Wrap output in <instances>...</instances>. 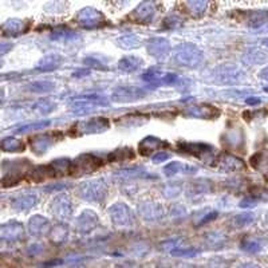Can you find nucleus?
I'll return each mask as SVG.
<instances>
[{
    "label": "nucleus",
    "instance_id": "obj_1",
    "mask_svg": "<svg viewBox=\"0 0 268 268\" xmlns=\"http://www.w3.org/2000/svg\"><path fill=\"white\" fill-rule=\"evenodd\" d=\"M173 56L179 63L188 66V67H196L203 60V54H201L200 50L196 46L188 44V43L176 47Z\"/></svg>",
    "mask_w": 268,
    "mask_h": 268
},
{
    "label": "nucleus",
    "instance_id": "obj_2",
    "mask_svg": "<svg viewBox=\"0 0 268 268\" xmlns=\"http://www.w3.org/2000/svg\"><path fill=\"white\" fill-rule=\"evenodd\" d=\"M107 105V101L103 98L102 95H83V97H79V98L75 99V103L71 106L72 113L81 115V114H87V113H91L95 109H98L99 106H105Z\"/></svg>",
    "mask_w": 268,
    "mask_h": 268
},
{
    "label": "nucleus",
    "instance_id": "obj_3",
    "mask_svg": "<svg viewBox=\"0 0 268 268\" xmlns=\"http://www.w3.org/2000/svg\"><path fill=\"white\" fill-rule=\"evenodd\" d=\"M107 188L101 180L95 181H86L78 187V193L82 199L87 201H102L106 196Z\"/></svg>",
    "mask_w": 268,
    "mask_h": 268
},
{
    "label": "nucleus",
    "instance_id": "obj_4",
    "mask_svg": "<svg viewBox=\"0 0 268 268\" xmlns=\"http://www.w3.org/2000/svg\"><path fill=\"white\" fill-rule=\"evenodd\" d=\"M109 213H110L111 222L119 228H129L134 224V216H133L132 209L122 203L111 205L109 208Z\"/></svg>",
    "mask_w": 268,
    "mask_h": 268
},
{
    "label": "nucleus",
    "instance_id": "obj_5",
    "mask_svg": "<svg viewBox=\"0 0 268 268\" xmlns=\"http://www.w3.org/2000/svg\"><path fill=\"white\" fill-rule=\"evenodd\" d=\"M146 90L142 87H137V86H122L115 89L111 94V98L113 101L117 102H133L137 99L144 98Z\"/></svg>",
    "mask_w": 268,
    "mask_h": 268
},
{
    "label": "nucleus",
    "instance_id": "obj_6",
    "mask_svg": "<svg viewBox=\"0 0 268 268\" xmlns=\"http://www.w3.org/2000/svg\"><path fill=\"white\" fill-rule=\"evenodd\" d=\"M101 165V160L94 157L93 154H83L75 161L72 162L71 172L82 175V173H91L95 169H98Z\"/></svg>",
    "mask_w": 268,
    "mask_h": 268
},
{
    "label": "nucleus",
    "instance_id": "obj_7",
    "mask_svg": "<svg viewBox=\"0 0 268 268\" xmlns=\"http://www.w3.org/2000/svg\"><path fill=\"white\" fill-rule=\"evenodd\" d=\"M51 209L54 215L60 220H67L72 215V204L70 197L64 193H60L54 199L51 205Z\"/></svg>",
    "mask_w": 268,
    "mask_h": 268
},
{
    "label": "nucleus",
    "instance_id": "obj_8",
    "mask_svg": "<svg viewBox=\"0 0 268 268\" xmlns=\"http://www.w3.org/2000/svg\"><path fill=\"white\" fill-rule=\"evenodd\" d=\"M77 21L82 27L93 28V27H98L102 24L103 16L102 13L98 12L97 9L83 8L78 12Z\"/></svg>",
    "mask_w": 268,
    "mask_h": 268
},
{
    "label": "nucleus",
    "instance_id": "obj_9",
    "mask_svg": "<svg viewBox=\"0 0 268 268\" xmlns=\"http://www.w3.org/2000/svg\"><path fill=\"white\" fill-rule=\"evenodd\" d=\"M146 82H149L152 85H170L177 81V75L172 72L158 71V70H149L144 74L142 77Z\"/></svg>",
    "mask_w": 268,
    "mask_h": 268
},
{
    "label": "nucleus",
    "instance_id": "obj_10",
    "mask_svg": "<svg viewBox=\"0 0 268 268\" xmlns=\"http://www.w3.org/2000/svg\"><path fill=\"white\" fill-rule=\"evenodd\" d=\"M215 77L222 83H236L242 78V71L235 66H220L215 70Z\"/></svg>",
    "mask_w": 268,
    "mask_h": 268
},
{
    "label": "nucleus",
    "instance_id": "obj_11",
    "mask_svg": "<svg viewBox=\"0 0 268 268\" xmlns=\"http://www.w3.org/2000/svg\"><path fill=\"white\" fill-rule=\"evenodd\" d=\"M28 230H30V234L34 236H46L51 231V224L46 217L35 215L28 222Z\"/></svg>",
    "mask_w": 268,
    "mask_h": 268
},
{
    "label": "nucleus",
    "instance_id": "obj_12",
    "mask_svg": "<svg viewBox=\"0 0 268 268\" xmlns=\"http://www.w3.org/2000/svg\"><path fill=\"white\" fill-rule=\"evenodd\" d=\"M138 212L141 217H144L148 222H157L164 215L161 205L157 203H144L141 207H138Z\"/></svg>",
    "mask_w": 268,
    "mask_h": 268
},
{
    "label": "nucleus",
    "instance_id": "obj_13",
    "mask_svg": "<svg viewBox=\"0 0 268 268\" xmlns=\"http://www.w3.org/2000/svg\"><path fill=\"white\" fill-rule=\"evenodd\" d=\"M217 169L220 170H239L244 168V162L240 158H236L230 154H222L220 157L217 158V162L215 164Z\"/></svg>",
    "mask_w": 268,
    "mask_h": 268
},
{
    "label": "nucleus",
    "instance_id": "obj_14",
    "mask_svg": "<svg viewBox=\"0 0 268 268\" xmlns=\"http://www.w3.org/2000/svg\"><path fill=\"white\" fill-rule=\"evenodd\" d=\"M185 114L191 115V117H196V118H215L220 114L217 109L209 105H196V106L188 107Z\"/></svg>",
    "mask_w": 268,
    "mask_h": 268
},
{
    "label": "nucleus",
    "instance_id": "obj_15",
    "mask_svg": "<svg viewBox=\"0 0 268 268\" xmlns=\"http://www.w3.org/2000/svg\"><path fill=\"white\" fill-rule=\"evenodd\" d=\"M0 235H1L3 240L15 242V240H19V239L23 238V227L16 222L8 223V224H4L1 227Z\"/></svg>",
    "mask_w": 268,
    "mask_h": 268
},
{
    "label": "nucleus",
    "instance_id": "obj_16",
    "mask_svg": "<svg viewBox=\"0 0 268 268\" xmlns=\"http://www.w3.org/2000/svg\"><path fill=\"white\" fill-rule=\"evenodd\" d=\"M13 208L19 209V211H26V209L32 208L34 205L38 203V196L34 193H21V195H16L12 200Z\"/></svg>",
    "mask_w": 268,
    "mask_h": 268
},
{
    "label": "nucleus",
    "instance_id": "obj_17",
    "mask_svg": "<svg viewBox=\"0 0 268 268\" xmlns=\"http://www.w3.org/2000/svg\"><path fill=\"white\" fill-rule=\"evenodd\" d=\"M81 126L82 133H86V134H90V133H98L103 132L109 128V121L103 117H99V118H93L86 121V122H81L79 124Z\"/></svg>",
    "mask_w": 268,
    "mask_h": 268
},
{
    "label": "nucleus",
    "instance_id": "obj_18",
    "mask_svg": "<svg viewBox=\"0 0 268 268\" xmlns=\"http://www.w3.org/2000/svg\"><path fill=\"white\" fill-rule=\"evenodd\" d=\"M166 176H175V175H193L196 173L197 168L196 166L188 165V164H183V162L173 161L168 164L164 168Z\"/></svg>",
    "mask_w": 268,
    "mask_h": 268
},
{
    "label": "nucleus",
    "instance_id": "obj_19",
    "mask_svg": "<svg viewBox=\"0 0 268 268\" xmlns=\"http://www.w3.org/2000/svg\"><path fill=\"white\" fill-rule=\"evenodd\" d=\"M170 50L169 42L164 38H153L148 44V51L156 58L165 56Z\"/></svg>",
    "mask_w": 268,
    "mask_h": 268
},
{
    "label": "nucleus",
    "instance_id": "obj_20",
    "mask_svg": "<svg viewBox=\"0 0 268 268\" xmlns=\"http://www.w3.org/2000/svg\"><path fill=\"white\" fill-rule=\"evenodd\" d=\"M97 223H98L97 216H95L91 211H85L81 216L78 217L77 228L81 231V232L86 234V232H90L91 230H94L95 226H97Z\"/></svg>",
    "mask_w": 268,
    "mask_h": 268
},
{
    "label": "nucleus",
    "instance_id": "obj_21",
    "mask_svg": "<svg viewBox=\"0 0 268 268\" xmlns=\"http://www.w3.org/2000/svg\"><path fill=\"white\" fill-rule=\"evenodd\" d=\"M179 148L181 152L185 153L193 154V156H201V154H207L213 152L212 146L205 144H192V142H180Z\"/></svg>",
    "mask_w": 268,
    "mask_h": 268
},
{
    "label": "nucleus",
    "instance_id": "obj_22",
    "mask_svg": "<svg viewBox=\"0 0 268 268\" xmlns=\"http://www.w3.org/2000/svg\"><path fill=\"white\" fill-rule=\"evenodd\" d=\"M162 145H164V142L156 138V137H146V138L141 141V144L138 145V149L144 156H148V154L153 153L154 150L161 149Z\"/></svg>",
    "mask_w": 268,
    "mask_h": 268
},
{
    "label": "nucleus",
    "instance_id": "obj_23",
    "mask_svg": "<svg viewBox=\"0 0 268 268\" xmlns=\"http://www.w3.org/2000/svg\"><path fill=\"white\" fill-rule=\"evenodd\" d=\"M54 144V140L48 134H43V136L35 137L34 140L31 141V149L34 150L35 153H44L51 145Z\"/></svg>",
    "mask_w": 268,
    "mask_h": 268
},
{
    "label": "nucleus",
    "instance_id": "obj_24",
    "mask_svg": "<svg viewBox=\"0 0 268 268\" xmlns=\"http://www.w3.org/2000/svg\"><path fill=\"white\" fill-rule=\"evenodd\" d=\"M154 15V5L152 3H142L138 8L134 11V19L137 21H145L150 20Z\"/></svg>",
    "mask_w": 268,
    "mask_h": 268
},
{
    "label": "nucleus",
    "instance_id": "obj_25",
    "mask_svg": "<svg viewBox=\"0 0 268 268\" xmlns=\"http://www.w3.org/2000/svg\"><path fill=\"white\" fill-rule=\"evenodd\" d=\"M60 62H62V58L59 55H54V54L47 55L39 62L38 70H40V71H52V70L59 67Z\"/></svg>",
    "mask_w": 268,
    "mask_h": 268
},
{
    "label": "nucleus",
    "instance_id": "obj_26",
    "mask_svg": "<svg viewBox=\"0 0 268 268\" xmlns=\"http://www.w3.org/2000/svg\"><path fill=\"white\" fill-rule=\"evenodd\" d=\"M115 177L122 180H130V179H140V177H149V175L145 170L140 168H130V169H122L117 172Z\"/></svg>",
    "mask_w": 268,
    "mask_h": 268
},
{
    "label": "nucleus",
    "instance_id": "obj_27",
    "mask_svg": "<svg viewBox=\"0 0 268 268\" xmlns=\"http://www.w3.org/2000/svg\"><path fill=\"white\" fill-rule=\"evenodd\" d=\"M140 64H141L140 58L130 55V56H125V58H122V59L119 60L118 67L126 72H132L136 71L137 68L140 67Z\"/></svg>",
    "mask_w": 268,
    "mask_h": 268
},
{
    "label": "nucleus",
    "instance_id": "obj_28",
    "mask_svg": "<svg viewBox=\"0 0 268 268\" xmlns=\"http://www.w3.org/2000/svg\"><path fill=\"white\" fill-rule=\"evenodd\" d=\"M264 60H266V54L260 50H256V48L248 50L243 56V62H246L247 64H258L264 62Z\"/></svg>",
    "mask_w": 268,
    "mask_h": 268
},
{
    "label": "nucleus",
    "instance_id": "obj_29",
    "mask_svg": "<svg viewBox=\"0 0 268 268\" xmlns=\"http://www.w3.org/2000/svg\"><path fill=\"white\" fill-rule=\"evenodd\" d=\"M27 30V24L21 20H8L3 24V31L5 34H23Z\"/></svg>",
    "mask_w": 268,
    "mask_h": 268
},
{
    "label": "nucleus",
    "instance_id": "obj_30",
    "mask_svg": "<svg viewBox=\"0 0 268 268\" xmlns=\"http://www.w3.org/2000/svg\"><path fill=\"white\" fill-rule=\"evenodd\" d=\"M1 149L4 152H20V150L24 149V145L20 140L7 137V138L1 141Z\"/></svg>",
    "mask_w": 268,
    "mask_h": 268
},
{
    "label": "nucleus",
    "instance_id": "obj_31",
    "mask_svg": "<svg viewBox=\"0 0 268 268\" xmlns=\"http://www.w3.org/2000/svg\"><path fill=\"white\" fill-rule=\"evenodd\" d=\"M28 89L34 93H48L54 89V83L48 81H36L32 82Z\"/></svg>",
    "mask_w": 268,
    "mask_h": 268
},
{
    "label": "nucleus",
    "instance_id": "obj_32",
    "mask_svg": "<svg viewBox=\"0 0 268 268\" xmlns=\"http://www.w3.org/2000/svg\"><path fill=\"white\" fill-rule=\"evenodd\" d=\"M209 191L208 181H196V183L191 184L188 187V193L189 195H203L205 192Z\"/></svg>",
    "mask_w": 268,
    "mask_h": 268
},
{
    "label": "nucleus",
    "instance_id": "obj_33",
    "mask_svg": "<svg viewBox=\"0 0 268 268\" xmlns=\"http://www.w3.org/2000/svg\"><path fill=\"white\" fill-rule=\"evenodd\" d=\"M118 44L122 48H136L138 46V39L134 36V35H126V36H122V38L118 39Z\"/></svg>",
    "mask_w": 268,
    "mask_h": 268
},
{
    "label": "nucleus",
    "instance_id": "obj_34",
    "mask_svg": "<svg viewBox=\"0 0 268 268\" xmlns=\"http://www.w3.org/2000/svg\"><path fill=\"white\" fill-rule=\"evenodd\" d=\"M252 220H254L252 213H242V215L235 217V224L238 227H244L250 224V223H252Z\"/></svg>",
    "mask_w": 268,
    "mask_h": 268
},
{
    "label": "nucleus",
    "instance_id": "obj_35",
    "mask_svg": "<svg viewBox=\"0 0 268 268\" xmlns=\"http://www.w3.org/2000/svg\"><path fill=\"white\" fill-rule=\"evenodd\" d=\"M242 247L244 251L247 252H258L260 251V244L255 240H246V242L243 243Z\"/></svg>",
    "mask_w": 268,
    "mask_h": 268
},
{
    "label": "nucleus",
    "instance_id": "obj_36",
    "mask_svg": "<svg viewBox=\"0 0 268 268\" xmlns=\"http://www.w3.org/2000/svg\"><path fill=\"white\" fill-rule=\"evenodd\" d=\"M172 255L173 256H195V255H197V251L196 250H193V248L184 247V248L177 250V251L172 252Z\"/></svg>",
    "mask_w": 268,
    "mask_h": 268
},
{
    "label": "nucleus",
    "instance_id": "obj_37",
    "mask_svg": "<svg viewBox=\"0 0 268 268\" xmlns=\"http://www.w3.org/2000/svg\"><path fill=\"white\" fill-rule=\"evenodd\" d=\"M50 125V121H44V122H38V124L32 125H24V126H20V129H17L16 132H26V130H30V129H43Z\"/></svg>",
    "mask_w": 268,
    "mask_h": 268
},
{
    "label": "nucleus",
    "instance_id": "obj_38",
    "mask_svg": "<svg viewBox=\"0 0 268 268\" xmlns=\"http://www.w3.org/2000/svg\"><path fill=\"white\" fill-rule=\"evenodd\" d=\"M66 236H67V232H66V230H64L63 227H58V228H55V231H54L52 240L58 242V238H59V243H62L66 240Z\"/></svg>",
    "mask_w": 268,
    "mask_h": 268
},
{
    "label": "nucleus",
    "instance_id": "obj_39",
    "mask_svg": "<svg viewBox=\"0 0 268 268\" xmlns=\"http://www.w3.org/2000/svg\"><path fill=\"white\" fill-rule=\"evenodd\" d=\"M188 5L192 8V12H203L207 7V3L204 1H193V3H188Z\"/></svg>",
    "mask_w": 268,
    "mask_h": 268
},
{
    "label": "nucleus",
    "instance_id": "obj_40",
    "mask_svg": "<svg viewBox=\"0 0 268 268\" xmlns=\"http://www.w3.org/2000/svg\"><path fill=\"white\" fill-rule=\"evenodd\" d=\"M207 268H228V263L224 260H213L207 266Z\"/></svg>",
    "mask_w": 268,
    "mask_h": 268
},
{
    "label": "nucleus",
    "instance_id": "obj_41",
    "mask_svg": "<svg viewBox=\"0 0 268 268\" xmlns=\"http://www.w3.org/2000/svg\"><path fill=\"white\" fill-rule=\"evenodd\" d=\"M169 158V156H168V153H164V152H160L158 154H156V156H153V161L154 162H161L164 161V160H168Z\"/></svg>",
    "mask_w": 268,
    "mask_h": 268
},
{
    "label": "nucleus",
    "instance_id": "obj_42",
    "mask_svg": "<svg viewBox=\"0 0 268 268\" xmlns=\"http://www.w3.org/2000/svg\"><path fill=\"white\" fill-rule=\"evenodd\" d=\"M238 268H262V267L255 263H243V264H240Z\"/></svg>",
    "mask_w": 268,
    "mask_h": 268
},
{
    "label": "nucleus",
    "instance_id": "obj_43",
    "mask_svg": "<svg viewBox=\"0 0 268 268\" xmlns=\"http://www.w3.org/2000/svg\"><path fill=\"white\" fill-rule=\"evenodd\" d=\"M260 192H262V193H259L260 199L264 201H268V189H263V188H262Z\"/></svg>",
    "mask_w": 268,
    "mask_h": 268
},
{
    "label": "nucleus",
    "instance_id": "obj_44",
    "mask_svg": "<svg viewBox=\"0 0 268 268\" xmlns=\"http://www.w3.org/2000/svg\"><path fill=\"white\" fill-rule=\"evenodd\" d=\"M260 78H262V79H264V81H268V66L267 67H264L263 70H262V71H260Z\"/></svg>",
    "mask_w": 268,
    "mask_h": 268
},
{
    "label": "nucleus",
    "instance_id": "obj_45",
    "mask_svg": "<svg viewBox=\"0 0 268 268\" xmlns=\"http://www.w3.org/2000/svg\"><path fill=\"white\" fill-rule=\"evenodd\" d=\"M177 268H197V266H193V264H183V266H179Z\"/></svg>",
    "mask_w": 268,
    "mask_h": 268
},
{
    "label": "nucleus",
    "instance_id": "obj_46",
    "mask_svg": "<svg viewBox=\"0 0 268 268\" xmlns=\"http://www.w3.org/2000/svg\"><path fill=\"white\" fill-rule=\"evenodd\" d=\"M118 268H137V267H134V266H121V267Z\"/></svg>",
    "mask_w": 268,
    "mask_h": 268
},
{
    "label": "nucleus",
    "instance_id": "obj_47",
    "mask_svg": "<svg viewBox=\"0 0 268 268\" xmlns=\"http://www.w3.org/2000/svg\"><path fill=\"white\" fill-rule=\"evenodd\" d=\"M264 44L268 47V39H266V40H264Z\"/></svg>",
    "mask_w": 268,
    "mask_h": 268
},
{
    "label": "nucleus",
    "instance_id": "obj_48",
    "mask_svg": "<svg viewBox=\"0 0 268 268\" xmlns=\"http://www.w3.org/2000/svg\"><path fill=\"white\" fill-rule=\"evenodd\" d=\"M266 179H267V180H268V175H267V176H266Z\"/></svg>",
    "mask_w": 268,
    "mask_h": 268
}]
</instances>
